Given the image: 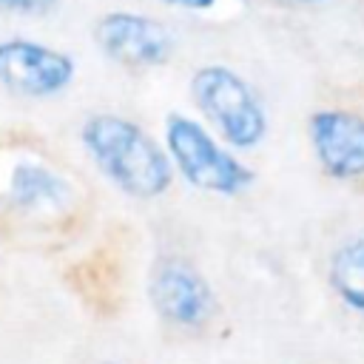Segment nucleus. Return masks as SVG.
Returning <instances> with one entry per match:
<instances>
[{
    "label": "nucleus",
    "mask_w": 364,
    "mask_h": 364,
    "mask_svg": "<svg viewBox=\"0 0 364 364\" xmlns=\"http://www.w3.org/2000/svg\"><path fill=\"white\" fill-rule=\"evenodd\" d=\"M71 182L46 162L37 159H17L3 185L6 208L23 216H54L68 210L71 205Z\"/></svg>",
    "instance_id": "8"
},
{
    "label": "nucleus",
    "mask_w": 364,
    "mask_h": 364,
    "mask_svg": "<svg viewBox=\"0 0 364 364\" xmlns=\"http://www.w3.org/2000/svg\"><path fill=\"white\" fill-rule=\"evenodd\" d=\"M100 364H119V361H100Z\"/></svg>",
    "instance_id": "13"
},
{
    "label": "nucleus",
    "mask_w": 364,
    "mask_h": 364,
    "mask_svg": "<svg viewBox=\"0 0 364 364\" xmlns=\"http://www.w3.org/2000/svg\"><path fill=\"white\" fill-rule=\"evenodd\" d=\"M80 145L97 171L131 199H159L173 185V165L165 145L139 122L122 114H91L80 125Z\"/></svg>",
    "instance_id": "1"
},
{
    "label": "nucleus",
    "mask_w": 364,
    "mask_h": 364,
    "mask_svg": "<svg viewBox=\"0 0 364 364\" xmlns=\"http://www.w3.org/2000/svg\"><path fill=\"white\" fill-rule=\"evenodd\" d=\"M154 313L176 330H202L216 313V296L202 270L182 256H162L148 276Z\"/></svg>",
    "instance_id": "5"
},
{
    "label": "nucleus",
    "mask_w": 364,
    "mask_h": 364,
    "mask_svg": "<svg viewBox=\"0 0 364 364\" xmlns=\"http://www.w3.org/2000/svg\"><path fill=\"white\" fill-rule=\"evenodd\" d=\"M162 145L173 173L202 193L239 196L256 179V171L196 117L171 111L162 122Z\"/></svg>",
    "instance_id": "3"
},
{
    "label": "nucleus",
    "mask_w": 364,
    "mask_h": 364,
    "mask_svg": "<svg viewBox=\"0 0 364 364\" xmlns=\"http://www.w3.org/2000/svg\"><path fill=\"white\" fill-rule=\"evenodd\" d=\"M162 3L171 6V9H182V11H208L219 0H162Z\"/></svg>",
    "instance_id": "11"
},
{
    "label": "nucleus",
    "mask_w": 364,
    "mask_h": 364,
    "mask_svg": "<svg viewBox=\"0 0 364 364\" xmlns=\"http://www.w3.org/2000/svg\"><path fill=\"white\" fill-rule=\"evenodd\" d=\"M327 287L347 313L364 316V228L347 233L330 250Z\"/></svg>",
    "instance_id": "9"
},
{
    "label": "nucleus",
    "mask_w": 364,
    "mask_h": 364,
    "mask_svg": "<svg viewBox=\"0 0 364 364\" xmlns=\"http://www.w3.org/2000/svg\"><path fill=\"white\" fill-rule=\"evenodd\" d=\"M282 3H293V6H318L324 0H282Z\"/></svg>",
    "instance_id": "12"
},
{
    "label": "nucleus",
    "mask_w": 364,
    "mask_h": 364,
    "mask_svg": "<svg viewBox=\"0 0 364 364\" xmlns=\"http://www.w3.org/2000/svg\"><path fill=\"white\" fill-rule=\"evenodd\" d=\"M188 91L202 122L236 154L253 151L267 139L270 117L256 85L225 63L199 65Z\"/></svg>",
    "instance_id": "2"
},
{
    "label": "nucleus",
    "mask_w": 364,
    "mask_h": 364,
    "mask_svg": "<svg viewBox=\"0 0 364 364\" xmlns=\"http://www.w3.org/2000/svg\"><path fill=\"white\" fill-rule=\"evenodd\" d=\"M307 142L318 171L341 185L364 182V111L321 105L307 117Z\"/></svg>",
    "instance_id": "7"
},
{
    "label": "nucleus",
    "mask_w": 364,
    "mask_h": 364,
    "mask_svg": "<svg viewBox=\"0 0 364 364\" xmlns=\"http://www.w3.org/2000/svg\"><path fill=\"white\" fill-rule=\"evenodd\" d=\"M91 37L102 57L128 71L159 68L173 57L176 48V40L165 23L131 9H114L100 14L91 26Z\"/></svg>",
    "instance_id": "4"
},
{
    "label": "nucleus",
    "mask_w": 364,
    "mask_h": 364,
    "mask_svg": "<svg viewBox=\"0 0 364 364\" xmlns=\"http://www.w3.org/2000/svg\"><path fill=\"white\" fill-rule=\"evenodd\" d=\"M77 60L48 43L31 37L0 40V85L17 97L48 100L71 88Z\"/></svg>",
    "instance_id": "6"
},
{
    "label": "nucleus",
    "mask_w": 364,
    "mask_h": 364,
    "mask_svg": "<svg viewBox=\"0 0 364 364\" xmlns=\"http://www.w3.org/2000/svg\"><path fill=\"white\" fill-rule=\"evenodd\" d=\"M60 6V0H0V11L20 14V17H43L51 14Z\"/></svg>",
    "instance_id": "10"
}]
</instances>
